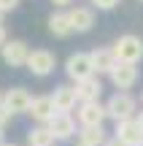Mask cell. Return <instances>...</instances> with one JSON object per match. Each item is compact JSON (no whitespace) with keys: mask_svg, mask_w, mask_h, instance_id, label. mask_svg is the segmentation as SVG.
<instances>
[{"mask_svg":"<svg viewBox=\"0 0 143 146\" xmlns=\"http://www.w3.org/2000/svg\"><path fill=\"white\" fill-rule=\"evenodd\" d=\"M108 108V116H111L113 122H122V119H130V116H135V111H138V100L132 98L130 92H116L111 100L105 103Z\"/></svg>","mask_w":143,"mask_h":146,"instance_id":"obj_1","label":"cell"},{"mask_svg":"<svg viewBox=\"0 0 143 146\" xmlns=\"http://www.w3.org/2000/svg\"><path fill=\"white\" fill-rule=\"evenodd\" d=\"M113 52H116L119 62H135L138 65L143 60V38L138 35H122L113 43Z\"/></svg>","mask_w":143,"mask_h":146,"instance_id":"obj_2","label":"cell"},{"mask_svg":"<svg viewBox=\"0 0 143 146\" xmlns=\"http://www.w3.org/2000/svg\"><path fill=\"white\" fill-rule=\"evenodd\" d=\"M65 73H68L70 81H84V78H89L92 73H95L92 54H86V52H76V54H70L68 62H65Z\"/></svg>","mask_w":143,"mask_h":146,"instance_id":"obj_3","label":"cell"},{"mask_svg":"<svg viewBox=\"0 0 143 146\" xmlns=\"http://www.w3.org/2000/svg\"><path fill=\"white\" fill-rule=\"evenodd\" d=\"M0 57H3V62L8 65V68H22V65H27V57H30V49H27L24 41H5L3 46H0Z\"/></svg>","mask_w":143,"mask_h":146,"instance_id":"obj_4","label":"cell"},{"mask_svg":"<svg viewBox=\"0 0 143 146\" xmlns=\"http://www.w3.org/2000/svg\"><path fill=\"white\" fill-rule=\"evenodd\" d=\"M54 65H57V60H54V54L46 52V49H32L30 57H27V70H30L32 76H49V73L54 70Z\"/></svg>","mask_w":143,"mask_h":146,"instance_id":"obj_5","label":"cell"},{"mask_svg":"<svg viewBox=\"0 0 143 146\" xmlns=\"http://www.w3.org/2000/svg\"><path fill=\"white\" fill-rule=\"evenodd\" d=\"M108 76H111L116 89H132L135 81H138V68H135V62H116V68Z\"/></svg>","mask_w":143,"mask_h":146,"instance_id":"obj_6","label":"cell"},{"mask_svg":"<svg viewBox=\"0 0 143 146\" xmlns=\"http://www.w3.org/2000/svg\"><path fill=\"white\" fill-rule=\"evenodd\" d=\"M27 114L38 122V125H49L54 114H57V106H54V95H41V98H32V106Z\"/></svg>","mask_w":143,"mask_h":146,"instance_id":"obj_7","label":"cell"},{"mask_svg":"<svg viewBox=\"0 0 143 146\" xmlns=\"http://www.w3.org/2000/svg\"><path fill=\"white\" fill-rule=\"evenodd\" d=\"M105 116H108V108L100 100H84L78 106V122L81 125H103Z\"/></svg>","mask_w":143,"mask_h":146,"instance_id":"obj_8","label":"cell"},{"mask_svg":"<svg viewBox=\"0 0 143 146\" xmlns=\"http://www.w3.org/2000/svg\"><path fill=\"white\" fill-rule=\"evenodd\" d=\"M3 103L8 106L14 114H27L30 106H32V98H30V92H27L24 87H11V89H5Z\"/></svg>","mask_w":143,"mask_h":146,"instance_id":"obj_9","label":"cell"},{"mask_svg":"<svg viewBox=\"0 0 143 146\" xmlns=\"http://www.w3.org/2000/svg\"><path fill=\"white\" fill-rule=\"evenodd\" d=\"M49 127H51V133L57 135V141H68L76 133V122H73V116H70V111H57V114L49 119Z\"/></svg>","mask_w":143,"mask_h":146,"instance_id":"obj_10","label":"cell"},{"mask_svg":"<svg viewBox=\"0 0 143 146\" xmlns=\"http://www.w3.org/2000/svg\"><path fill=\"white\" fill-rule=\"evenodd\" d=\"M113 133H116L122 141H127L130 146H140V143H143V130H140V125H138L135 116L116 122V130H113Z\"/></svg>","mask_w":143,"mask_h":146,"instance_id":"obj_11","label":"cell"},{"mask_svg":"<svg viewBox=\"0 0 143 146\" xmlns=\"http://www.w3.org/2000/svg\"><path fill=\"white\" fill-rule=\"evenodd\" d=\"M76 92H78V100H81V103H84V100H100L103 81L97 78V73H92V76L84 78V81H76Z\"/></svg>","mask_w":143,"mask_h":146,"instance_id":"obj_12","label":"cell"},{"mask_svg":"<svg viewBox=\"0 0 143 146\" xmlns=\"http://www.w3.org/2000/svg\"><path fill=\"white\" fill-rule=\"evenodd\" d=\"M49 33H51V35H57V38H68L70 33H76L68 11H57V14L49 16Z\"/></svg>","mask_w":143,"mask_h":146,"instance_id":"obj_13","label":"cell"},{"mask_svg":"<svg viewBox=\"0 0 143 146\" xmlns=\"http://www.w3.org/2000/svg\"><path fill=\"white\" fill-rule=\"evenodd\" d=\"M76 103H81L76 87L59 84V87L54 89V106H57V111H70V108H76Z\"/></svg>","mask_w":143,"mask_h":146,"instance_id":"obj_14","label":"cell"},{"mask_svg":"<svg viewBox=\"0 0 143 146\" xmlns=\"http://www.w3.org/2000/svg\"><path fill=\"white\" fill-rule=\"evenodd\" d=\"M116 52L113 49H95L92 52V65H95V73L100 76V73H111L116 68Z\"/></svg>","mask_w":143,"mask_h":146,"instance_id":"obj_15","label":"cell"},{"mask_svg":"<svg viewBox=\"0 0 143 146\" xmlns=\"http://www.w3.org/2000/svg\"><path fill=\"white\" fill-rule=\"evenodd\" d=\"M68 14H70V22H73V30H76V33H86V30H92V25H95V11H92V8L76 5V8L68 11Z\"/></svg>","mask_w":143,"mask_h":146,"instance_id":"obj_16","label":"cell"},{"mask_svg":"<svg viewBox=\"0 0 143 146\" xmlns=\"http://www.w3.org/2000/svg\"><path fill=\"white\" fill-rule=\"evenodd\" d=\"M54 141H57V135L51 133L49 125H38V127H32L27 133V143L30 146H51Z\"/></svg>","mask_w":143,"mask_h":146,"instance_id":"obj_17","label":"cell"},{"mask_svg":"<svg viewBox=\"0 0 143 146\" xmlns=\"http://www.w3.org/2000/svg\"><path fill=\"white\" fill-rule=\"evenodd\" d=\"M78 138H81L84 143H89V146H105V141H108L103 125H81Z\"/></svg>","mask_w":143,"mask_h":146,"instance_id":"obj_18","label":"cell"},{"mask_svg":"<svg viewBox=\"0 0 143 146\" xmlns=\"http://www.w3.org/2000/svg\"><path fill=\"white\" fill-rule=\"evenodd\" d=\"M119 3H122V0H92V5L100 8V11H111V8H116Z\"/></svg>","mask_w":143,"mask_h":146,"instance_id":"obj_19","label":"cell"},{"mask_svg":"<svg viewBox=\"0 0 143 146\" xmlns=\"http://www.w3.org/2000/svg\"><path fill=\"white\" fill-rule=\"evenodd\" d=\"M16 5H19V0H0V11H3V14L16 11Z\"/></svg>","mask_w":143,"mask_h":146,"instance_id":"obj_20","label":"cell"},{"mask_svg":"<svg viewBox=\"0 0 143 146\" xmlns=\"http://www.w3.org/2000/svg\"><path fill=\"white\" fill-rule=\"evenodd\" d=\"M11 116H14V111H11L5 103H0V125H5V122H8Z\"/></svg>","mask_w":143,"mask_h":146,"instance_id":"obj_21","label":"cell"},{"mask_svg":"<svg viewBox=\"0 0 143 146\" xmlns=\"http://www.w3.org/2000/svg\"><path fill=\"white\" fill-rule=\"evenodd\" d=\"M105 146H130V143H127V141H122L119 135H113V138H108V141H105Z\"/></svg>","mask_w":143,"mask_h":146,"instance_id":"obj_22","label":"cell"},{"mask_svg":"<svg viewBox=\"0 0 143 146\" xmlns=\"http://www.w3.org/2000/svg\"><path fill=\"white\" fill-rule=\"evenodd\" d=\"M51 3H54V5H57V8H68V5H70V3H73V0H51Z\"/></svg>","mask_w":143,"mask_h":146,"instance_id":"obj_23","label":"cell"},{"mask_svg":"<svg viewBox=\"0 0 143 146\" xmlns=\"http://www.w3.org/2000/svg\"><path fill=\"white\" fill-rule=\"evenodd\" d=\"M5 41H8V38H5V27H3V25H0V46H3V43H5Z\"/></svg>","mask_w":143,"mask_h":146,"instance_id":"obj_24","label":"cell"},{"mask_svg":"<svg viewBox=\"0 0 143 146\" xmlns=\"http://www.w3.org/2000/svg\"><path fill=\"white\" fill-rule=\"evenodd\" d=\"M135 119H138V125H140V130H143V111H140V114H135Z\"/></svg>","mask_w":143,"mask_h":146,"instance_id":"obj_25","label":"cell"},{"mask_svg":"<svg viewBox=\"0 0 143 146\" xmlns=\"http://www.w3.org/2000/svg\"><path fill=\"white\" fill-rule=\"evenodd\" d=\"M0 143H3V125H0Z\"/></svg>","mask_w":143,"mask_h":146,"instance_id":"obj_26","label":"cell"},{"mask_svg":"<svg viewBox=\"0 0 143 146\" xmlns=\"http://www.w3.org/2000/svg\"><path fill=\"white\" fill-rule=\"evenodd\" d=\"M78 146H89V143H84V141H78Z\"/></svg>","mask_w":143,"mask_h":146,"instance_id":"obj_27","label":"cell"},{"mask_svg":"<svg viewBox=\"0 0 143 146\" xmlns=\"http://www.w3.org/2000/svg\"><path fill=\"white\" fill-rule=\"evenodd\" d=\"M0 146H14V143H5V141H3V143H0Z\"/></svg>","mask_w":143,"mask_h":146,"instance_id":"obj_28","label":"cell"},{"mask_svg":"<svg viewBox=\"0 0 143 146\" xmlns=\"http://www.w3.org/2000/svg\"><path fill=\"white\" fill-rule=\"evenodd\" d=\"M0 103H3V92H0Z\"/></svg>","mask_w":143,"mask_h":146,"instance_id":"obj_29","label":"cell"},{"mask_svg":"<svg viewBox=\"0 0 143 146\" xmlns=\"http://www.w3.org/2000/svg\"><path fill=\"white\" fill-rule=\"evenodd\" d=\"M140 100H143V95H140Z\"/></svg>","mask_w":143,"mask_h":146,"instance_id":"obj_30","label":"cell"},{"mask_svg":"<svg viewBox=\"0 0 143 146\" xmlns=\"http://www.w3.org/2000/svg\"><path fill=\"white\" fill-rule=\"evenodd\" d=\"M140 3H143V0H140Z\"/></svg>","mask_w":143,"mask_h":146,"instance_id":"obj_31","label":"cell"},{"mask_svg":"<svg viewBox=\"0 0 143 146\" xmlns=\"http://www.w3.org/2000/svg\"><path fill=\"white\" fill-rule=\"evenodd\" d=\"M140 146H143V143H140Z\"/></svg>","mask_w":143,"mask_h":146,"instance_id":"obj_32","label":"cell"}]
</instances>
